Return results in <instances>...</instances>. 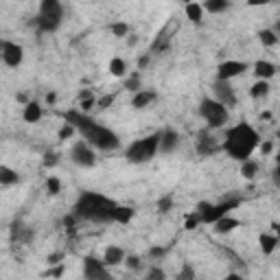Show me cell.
Masks as SVG:
<instances>
[{"label":"cell","mask_w":280,"mask_h":280,"mask_svg":"<svg viewBox=\"0 0 280 280\" xmlns=\"http://www.w3.org/2000/svg\"><path fill=\"white\" fill-rule=\"evenodd\" d=\"M66 123H72V125L77 127V131L81 134V138L88 140V143L92 147H96V149H103V151L118 149V145H121L118 136L114 134L110 127L98 125L94 118H90L88 112H81V110L66 112Z\"/></svg>","instance_id":"6da1fadb"},{"label":"cell","mask_w":280,"mask_h":280,"mask_svg":"<svg viewBox=\"0 0 280 280\" xmlns=\"http://www.w3.org/2000/svg\"><path fill=\"white\" fill-rule=\"evenodd\" d=\"M116 206L118 204L112 202L110 197H105L101 193L86 191L79 195V199L72 206V212H75L79 219L92 221V224H112Z\"/></svg>","instance_id":"7a4b0ae2"},{"label":"cell","mask_w":280,"mask_h":280,"mask_svg":"<svg viewBox=\"0 0 280 280\" xmlns=\"http://www.w3.org/2000/svg\"><path fill=\"white\" fill-rule=\"evenodd\" d=\"M258 145H261L258 131L248 123H238V125L230 127L224 140V149L228 151V155L238 162L252 158V153L254 149H258Z\"/></svg>","instance_id":"3957f363"},{"label":"cell","mask_w":280,"mask_h":280,"mask_svg":"<svg viewBox=\"0 0 280 280\" xmlns=\"http://www.w3.org/2000/svg\"><path fill=\"white\" fill-rule=\"evenodd\" d=\"M158 151H160V131H155V134L134 140V143L127 147L125 158L131 164H145V162H149Z\"/></svg>","instance_id":"277c9868"},{"label":"cell","mask_w":280,"mask_h":280,"mask_svg":"<svg viewBox=\"0 0 280 280\" xmlns=\"http://www.w3.org/2000/svg\"><path fill=\"white\" fill-rule=\"evenodd\" d=\"M62 20H64V7L59 0H42L39 3V11L35 15V27L42 33L57 31Z\"/></svg>","instance_id":"5b68a950"},{"label":"cell","mask_w":280,"mask_h":280,"mask_svg":"<svg viewBox=\"0 0 280 280\" xmlns=\"http://www.w3.org/2000/svg\"><path fill=\"white\" fill-rule=\"evenodd\" d=\"M199 116L206 121L208 129H219L228 123V108L224 103H219L217 98L206 96L199 103Z\"/></svg>","instance_id":"8992f818"},{"label":"cell","mask_w":280,"mask_h":280,"mask_svg":"<svg viewBox=\"0 0 280 280\" xmlns=\"http://www.w3.org/2000/svg\"><path fill=\"white\" fill-rule=\"evenodd\" d=\"M70 158L75 164H79V167H94V162H96V155H94V149H92V145L88 143V140H77L75 145H72V149H70Z\"/></svg>","instance_id":"52a82bcc"},{"label":"cell","mask_w":280,"mask_h":280,"mask_svg":"<svg viewBox=\"0 0 280 280\" xmlns=\"http://www.w3.org/2000/svg\"><path fill=\"white\" fill-rule=\"evenodd\" d=\"M84 276L88 280H105V278H110L105 261H98L94 256H86L84 258Z\"/></svg>","instance_id":"ba28073f"},{"label":"cell","mask_w":280,"mask_h":280,"mask_svg":"<svg viewBox=\"0 0 280 280\" xmlns=\"http://www.w3.org/2000/svg\"><path fill=\"white\" fill-rule=\"evenodd\" d=\"M212 90H215V98L219 103H224L226 108H234L236 105V92L234 88L230 86V81H224V79H217L215 86H212Z\"/></svg>","instance_id":"9c48e42d"},{"label":"cell","mask_w":280,"mask_h":280,"mask_svg":"<svg viewBox=\"0 0 280 280\" xmlns=\"http://www.w3.org/2000/svg\"><path fill=\"white\" fill-rule=\"evenodd\" d=\"M24 59V48L15 42H9V39H5L3 42V62L9 66V68H18Z\"/></svg>","instance_id":"30bf717a"},{"label":"cell","mask_w":280,"mask_h":280,"mask_svg":"<svg viewBox=\"0 0 280 280\" xmlns=\"http://www.w3.org/2000/svg\"><path fill=\"white\" fill-rule=\"evenodd\" d=\"M248 70V64L245 62H238V59H228L224 64H219V68H217V79H224V81H230V79H234L238 77L241 72Z\"/></svg>","instance_id":"8fae6325"},{"label":"cell","mask_w":280,"mask_h":280,"mask_svg":"<svg viewBox=\"0 0 280 280\" xmlns=\"http://www.w3.org/2000/svg\"><path fill=\"white\" fill-rule=\"evenodd\" d=\"M238 206V199H230V202H221V204H212V208L206 212V215H202V224H215L217 219L226 217L230 210L236 208Z\"/></svg>","instance_id":"7c38bea8"},{"label":"cell","mask_w":280,"mask_h":280,"mask_svg":"<svg viewBox=\"0 0 280 280\" xmlns=\"http://www.w3.org/2000/svg\"><path fill=\"white\" fill-rule=\"evenodd\" d=\"M195 147H197V153L199 155H212V153L219 151V145L215 143V138L208 134V129L199 131V136L195 140Z\"/></svg>","instance_id":"4fadbf2b"},{"label":"cell","mask_w":280,"mask_h":280,"mask_svg":"<svg viewBox=\"0 0 280 280\" xmlns=\"http://www.w3.org/2000/svg\"><path fill=\"white\" fill-rule=\"evenodd\" d=\"M179 136L175 129H162L160 131V153H173L177 149Z\"/></svg>","instance_id":"5bb4252c"},{"label":"cell","mask_w":280,"mask_h":280,"mask_svg":"<svg viewBox=\"0 0 280 280\" xmlns=\"http://www.w3.org/2000/svg\"><path fill=\"white\" fill-rule=\"evenodd\" d=\"M125 256L127 254L123 252V248H118V245H108V248H105V254H103V261L108 267H116L121 263H125Z\"/></svg>","instance_id":"9a60e30c"},{"label":"cell","mask_w":280,"mask_h":280,"mask_svg":"<svg viewBox=\"0 0 280 280\" xmlns=\"http://www.w3.org/2000/svg\"><path fill=\"white\" fill-rule=\"evenodd\" d=\"M155 98H158V94H155L153 90H138V92H134L131 105H134L136 110H143V108H147V105H151Z\"/></svg>","instance_id":"2e32d148"},{"label":"cell","mask_w":280,"mask_h":280,"mask_svg":"<svg viewBox=\"0 0 280 280\" xmlns=\"http://www.w3.org/2000/svg\"><path fill=\"white\" fill-rule=\"evenodd\" d=\"M254 75H256L258 79H271L276 75V66L271 62H265V59H258L256 64H254Z\"/></svg>","instance_id":"e0dca14e"},{"label":"cell","mask_w":280,"mask_h":280,"mask_svg":"<svg viewBox=\"0 0 280 280\" xmlns=\"http://www.w3.org/2000/svg\"><path fill=\"white\" fill-rule=\"evenodd\" d=\"M22 118L27 123H37L42 118V105L35 103V101H29L24 105V112H22Z\"/></svg>","instance_id":"ac0fdd59"},{"label":"cell","mask_w":280,"mask_h":280,"mask_svg":"<svg viewBox=\"0 0 280 280\" xmlns=\"http://www.w3.org/2000/svg\"><path fill=\"white\" fill-rule=\"evenodd\" d=\"M234 228H238V221L234 217H230V215L215 221V232L217 234H228V232H232Z\"/></svg>","instance_id":"d6986e66"},{"label":"cell","mask_w":280,"mask_h":280,"mask_svg":"<svg viewBox=\"0 0 280 280\" xmlns=\"http://www.w3.org/2000/svg\"><path fill=\"white\" fill-rule=\"evenodd\" d=\"M18 182H20L18 171H13L7 167V164H3V167H0V186H13Z\"/></svg>","instance_id":"ffe728a7"},{"label":"cell","mask_w":280,"mask_h":280,"mask_svg":"<svg viewBox=\"0 0 280 280\" xmlns=\"http://www.w3.org/2000/svg\"><path fill=\"white\" fill-rule=\"evenodd\" d=\"M202 7L208 13H224L230 9V0H204Z\"/></svg>","instance_id":"44dd1931"},{"label":"cell","mask_w":280,"mask_h":280,"mask_svg":"<svg viewBox=\"0 0 280 280\" xmlns=\"http://www.w3.org/2000/svg\"><path fill=\"white\" fill-rule=\"evenodd\" d=\"M258 243H261V250H263V254H274V250H276V245L280 243L278 241V236L276 234H261V238H258Z\"/></svg>","instance_id":"7402d4cb"},{"label":"cell","mask_w":280,"mask_h":280,"mask_svg":"<svg viewBox=\"0 0 280 280\" xmlns=\"http://www.w3.org/2000/svg\"><path fill=\"white\" fill-rule=\"evenodd\" d=\"M11 236H13V238H18V241H22V243H31V241H33V230L27 228V226L15 224L13 230H11Z\"/></svg>","instance_id":"603a6c76"},{"label":"cell","mask_w":280,"mask_h":280,"mask_svg":"<svg viewBox=\"0 0 280 280\" xmlns=\"http://www.w3.org/2000/svg\"><path fill=\"white\" fill-rule=\"evenodd\" d=\"M131 219H134V208H129V206H116V210H114V221L116 224H129Z\"/></svg>","instance_id":"cb8c5ba5"},{"label":"cell","mask_w":280,"mask_h":280,"mask_svg":"<svg viewBox=\"0 0 280 280\" xmlns=\"http://www.w3.org/2000/svg\"><path fill=\"white\" fill-rule=\"evenodd\" d=\"M267 94H269V84H267V79H258L256 84L250 88V96H252V98H265Z\"/></svg>","instance_id":"d4e9b609"},{"label":"cell","mask_w":280,"mask_h":280,"mask_svg":"<svg viewBox=\"0 0 280 280\" xmlns=\"http://www.w3.org/2000/svg\"><path fill=\"white\" fill-rule=\"evenodd\" d=\"M202 15H204V7L202 5H197V3H186V18L195 22V24H199L202 22Z\"/></svg>","instance_id":"484cf974"},{"label":"cell","mask_w":280,"mask_h":280,"mask_svg":"<svg viewBox=\"0 0 280 280\" xmlns=\"http://www.w3.org/2000/svg\"><path fill=\"white\" fill-rule=\"evenodd\" d=\"M258 39H261V44L263 46H267V48H271V46H276L278 44V33L276 31H271V29H263L261 33H258Z\"/></svg>","instance_id":"4316f807"},{"label":"cell","mask_w":280,"mask_h":280,"mask_svg":"<svg viewBox=\"0 0 280 280\" xmlns=\"http://www.w3.org/2000/svg\"><path fill=\"white\" fill-rule=\"evenodd\" d=\"M256 173H258V162H254L250 158L241 162V175L245 179H254V177H256Z\"/></svg>","instance_id":"83f0119b"},{"label":"cell","mask_w":280,"mask_h":280,"mask_svg":"<svg viewBox=\"0 0 280 280\" xmlns=\"http://www.w3.org/2000/svg\"><path fill=\"white\" fill-rule=\"evenodd\" d=\"M110 72L114 77H127V64L125 59H121V57H114L110 62Z\"/></svg>","instance_id":"f1b7e54d"},{"label":"cell","mask_w":280,"mask_h":280,"mask_svg":"<svg viewBox=\"0 0 280 280\" xmlns=\"http://www.w3.org/2000/svg\"><path fill=\"white\" fill-rule=\"evenodd\" d=\"M79 98H81V112H88L96 105V98L92 96V92H88V90H84V92L79 94Z\"/></svg>","instance_id":"f546056e"},{"label":"cell","mask_w":280,"mask_h":280,"mask_svg":"<svg viewBox=\"0 0 280 280\" xmlns=\"http://www.w3.org/2000/svg\"><path fill=\"white\" fill-rule=\"evenodd\" d=\"M140 86H143V81H140V72H134V75H129L125 79V90H129V92H138V90H143Z\"/></svg>","instance_id":"4dcf8cb0"},{"label":"cell","mask_w":280,"mask_h":280,"mask_svg":"<svg viewBox=\"0 0 280 280\" xmlns=\"http://www.w3.org/2000/svg\"><path fill=\"white\" fill-rule=\"evenodd\" d=\"M110 31H112L114 37H127L129 35V24L127 22H114L110 27Z\"/></svg>","instance_id":"1f68e13d"},{"label":"cell","mask_w":280,"mask_h":280,"mask_svg":"<svg viewBox=\"0 0 280 280\" xmlns=\"http://www.w3.org/2000/svg\"><path fill=\"white\" fill-rule=\"evenodd\" d=\"M169 210H173V197L171 195H164L158 199V212L160 215H167Z\"/></svg>","instance_id":"d6a6232c"},{"label":"cell","mask_w":280,"mask_h":280,"mask_svg":"<svg viewBox=\"0 0 280 280\" xmlns=\"http://www.w3.org/2000/svg\"><path fill=\"white\" fill-rule=\"evenodd\" d=\"M199 224H202V217H199V212H197V210H193L191 215H186V221H184V228L186 230H195Z\"/></svg>","instance_id":"836d02e7"},{"label":"cell","mask_w":280,"mask_h":280,"mask_svg":"<svg viewBox=\"0 0 280 280\" xmlns=\"http://www.w3.org/2000/svg\"><path fill=\"white\" fill-rule=\"evenodd\" d=\"M46 191H48V195H59L62 193V182L51 175V177L46 179Z\"/></svg>","instance_id":"e575fe53"},{"label":"cell","mask_w":280,"mask_h":280,"mask_svg":"<svg viewBox=\"0 0 280 280\" xmlns=\"http://www.w3.org/2000/svg\"><path fill=\"white\" fill-rule=\"evenodd\" d=\"M59 164V155H57L55 151H46L44 153V167L51 169V167H57Z\"/></svg>","instance_id":"d590c367"},{"label":"cell","mask_w":280,"mask_h":280,"mask_svg":"<svg viewBox=\"0 0 280 280\" xmlns=\"http://www.w3.org/2000/svg\"><path fill=\"white\" fill-rule=\"evenodd\" d=\"M75 131H77V127L72 125V123H66V125L59 129V138H62V140H68V138L75 136Z\"/></svg>","instance_id":"8d00e7d4"},{"label":"cell","mask_w":280,"mask_h":280,"mask_svg":"<svg viewBox=\"0 0 280 280\" xmlns=\"http://www.w3.org/2000/svg\"><path fill=\"white\" fill-rule=\"evenodd\" d=\"M125 267L131 269V271H138L140 269V258L136 256V254H127V256H125Z\"/></svg>","instance_id":"74e56055"},{"label":"cell","mask_w":280,"mask_h":280,"mask_svg":"<svg viewBox=\"0 0 280 280\" xmlns=\"http://www.w3.org/2000/svg\"><path fill=\"white\" fill-rule=\"evenodd\" d=\"M164 271L160 269V267H151L149 271H147V280H164Z\"/></svg>","instance_id":"f35d334b"},{"label":"cell","mask_w":280,"mask_h":280,"mask_svg":"<svg viewBox=\"0 0 280 280\" xmlns=\"http://www.w3.org/2000/svg\"><path fill=\"white\" fill-rule=\"evenodd\" d=\"M114 98H116L114 94H105V96H101V98H98V101H96V105H98V108H101V110H108L110 105L114 103Z\"/></svg>","instance_id":"ab89813d"},{"label":"cell","mask_w":280,"mask_h":280,"mask_svg":"<svg viewBox=\"0 0 280 280\" xmlns=\"http://www.w3.org/2000/svg\"><path fill=\"white\" fill-rule=\"evenodd\" d=\"M177 278H179V280H186V278H191V280H193V278H195V269H193L191 265H184Z\"/></svg>","instance_id":"60d3db41"},{"label":"cell","mask_w":280,"mask_h":280,"mask_svg":"<svg viewBox=\"0 0 280 280\" xmlns=\"http://www.w3.org/2000/svg\"><path fill=\"white\" fill-rule=\"evenodd\" d=\"M164 254H167V248H151L149 250V256L151 258H162Z\"/></svg>","instance_id":"b9f144b4"},{"label":"cell","mask_w":280,"mask_h":280,"mask_svg":"<svg viewBox=\"0 0 280 280\" xmlns=\"http://www.w3.org/2000/svg\"><path fill=\"white\" fill-rule=\"evenodd\" d=\"M258 149H261L263 155H267V153H271V149H274V145H271L269 140H265V143H261V145H258Z\"/></svg>","instance_id":"7bdbcfd3"},{"label":"cell","mask_w":280,"mask_h":280,"mask_svg":"<svg viewBox=\"0 0 280 280\" xmlns=\"http://www.w3.org/2000/svg\"><path fill=\"white\" fill-rule=\"evenodd\" d=\"M59 261H62V254H51V256H48L51 265H59Z\"/></svg>","instance_id":"ee69618b"},{"label":"cell","mask_w":280,"mask_h":280,"mask_svg":"<svg viewBox=\"0 0 280 280\" xmlns=\"http://www.w3.org/2000/svg\"><path fill=\"white\" fill-rule=\"evenodd\" d=\"M250 7H263V5H269V0H248Z\"/></svg>","instance_id":"f6af8a7d"},{"label":"cell","mask_w":280,"mask_h":280,"mask_svg":"<svg viewBox=\"0 0 280 280\" xmlns=\"http://www.w3.org/2000/svg\"><path fill=\"white\" fill-rule=\"evenodd\" d=\"M274 182L280 186V158H278V164H276V171H274Z\"/></svg>","instance_id":"bcb514c9"},{"label":"cell","mask_w":280,"mask_h":280,"mask_svg":"<svg viewBox=\"0 0 280 280\" xmlns=\"http://www.w3.org/2000/svg\"><path fill=\"white\" fill-rule=\"evenodd\" d=\"M62 274H64V267H62V265H57L55 269L48 271V276H62Z\"/></svg>","instance_id":"7dc6e473"},{"label":"cell","mask_w":280,"mask_h":280,"mask_svg":"<svg viewBox=\"0 0 280 280\" xmlns=\"http://www.w3.org/2000/svg\"><path fill=\"white\" fill-rule=\"evenodd\" d=\"M147 64H149V55H143V57L138 59V68H145Z\"/></svg>","instance_id":"c3c4849f"},{"label":"cell","mask_w":280,"mask_h":280,"mask_svg":"<svg viewBox=\"0 0 280 280\" xmlns=\"http://www.w3.org/2000/svg\"><path fill=\"white\" fill-rule=\"evenodd\" d=\"M271 230H274V234L278 236V241H280V224H278V221H271Z\"/></svg>","instance_id":"681fc988"},{"label":"cell","mask_w":280,"mask_h":280,"mask_svg":"<svg viewBox=\"0 0 280 280\" xmlns=\"http://www.w3.org/2000/svg\"><path fill=\"white\" fill-rule=\"evenodd\" d=\"M55 101H57V94H55V92H48V94H46V103H48V105H53Z\"/></svg>","instance_id":"f907efd6"},{"label":"cell","mask_w":280,"mask_h":280,"mask_svg":"<svg viewBox=\"0 0 280 280\" xmlns=\"http://www.w3.org/2000/svg\"><path fill=\"white\" fill-rule=\"evenodd\" d=\"M278 140H280V129H278Z\"/></svg>","instance_id":"816d5d0a"},{"label":"cell","mask_w":280,"mask_h":280,"mask_svg":"<svg viewBox=\"0 0 280 280\" xmlns=\"http://www.w3.org/2000/svg\"><path fill=\"white\" fill-rule=\"evenodd\" d=\"M186 3H191V0H186Z\"/></svg>","instance_id":"f5cc1de1"}]
</instances>
